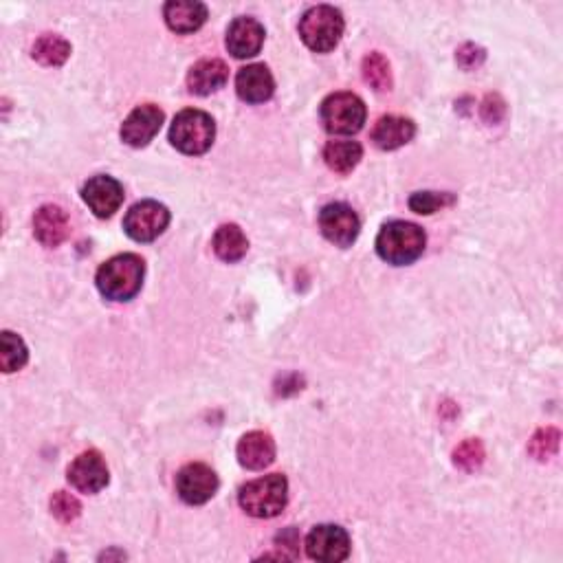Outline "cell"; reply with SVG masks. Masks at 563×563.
Segmentation results:
<instances>
[{"instance_id": "1", "label": "cell", "mask_w": 563, "mask_h": 563, "mask_svg": "<svg viewBox=\"0 0 563 563\" xmlns=\"http://www.w3.org/2000/svg\"><path fill=\"white\" fill-rule=\"evenodd\" d=\"M146 278V262L137 253H119L97 271V289L110 302H128L135 297Z\"/></svg>"}, {"instance_id": "2", "label": "cell", "mask_w": 563, "mask_h": 563, "mask_svg": "<svg viewBox=\"0 0 563 563\" xmlns=\"http://www.w3.org/2000/svg\"><path fill=\"white\" fill-rule=\"evenodd\" d=\"M425 231L405 220H392L383 225L377 236V253L379 258L394 267H405L423 256L425 251Z\"/></svg>"}, {"instance_id": "3", "label": "cell", "mask_w": 563, "mask_h": 563, "mask_svg": "<svg viewBox=\"0 0 563 563\" xmlns=\"http://www.w3.org/2000/svg\"><path fill=\"white\" fill-rule=\"evenodd\" d=\"M238 502L242 511L258 520H271L284 511L289 502V482L282 473H271V476L247 482L238 493Z\"/></svg>"}, {"instance_id": "4", "label": "cell", "mask_w": 563, "mask_h": 563, "mask_svg": "<svg viewBox=\"0 0 563 563\" xmlns=\"http://www.w3.org/2000/svg\"><path fill=\"white\" fill-rule=\"evenodd\" d=\"M214 139H216V124L212 117L203 113V110L196 108L181 110L172 121L170 141L172 146L183 154H190V157L205 154L209 148H212Z\"/></svg>"}, {"instance_id": "5", "label": "cell", "mask_w": 563, "mask_h": 563, "mask_svg": "<svg viewBox=\"0 0 563 563\" xmlns=\"http://www.w3.org/2000/svg\"><path fill=\"white\" fill-rule=\"evenodd\" d=\"M344 16L330 5H317L306 11L300 20V38L311 51L328 53L333 51L341 36H344Z\"/></svg>"}, {"instance_id": "6", "label": "cell", "mask_w": 563, "mask_h": 563, "mask_svg": "<svg viewBox=\"0 0 563 563\" xmlns=\"http://www.w3.org/2000/svg\"><path fill=\"white\" fill-rule=\"evenodd\" d=\"M319 117L330 135H355L366 124V104L355 93H333L322 102Z\"/></svg>"}, {"instance_id": "7", "label": "cell", "mask_w": 563, "mask_h": 563, "mask_svg": "<svg viewBox=\"0 0 563 563\" xmlns=\"http://www.w3.org/2000/svg\"><path fill=\"white\" fill-rule=\"evenodd\" d=\"M170 225L168 207L157 201H141L128 209L124 218L126 234L137 242L157 240Z\"/></svg>"}, {"instance_id": "8", "label": "cell", "mask_w": 563, "mask_h": 563, "mask_svg": "<svg viewBox=\"0 0 563 563\" xmlns=\"http://www.w3.org/2000/svg\"><path fill=\"white\" fill-rule=\"evenodd\" d=\"M319 229L328 242L335 247H352V242L359 238L361 220L355 209L346 203H330L319 212Z\"/></svg>"}, {"instance_id": "9", "label": "cell", "mask_w": 563, "mask_h": 563, "mask_svg": "<svg viewBox=\"0 0 563 563\" xmlns=\"http://www.w3.org/2000/svg\"><path fill=\"white\" fill-rule=\"evenodd\" d=\"M218 491V476L212 467L203 465V462H192L185 465L179 476H176V493L185 504H205L216 495Z\"/></svg>"}, {"instance_id": "10", "label": "cell", "mask_w": 563, "mask_h": 563, "mask_svg": "<svg viewBox=\"0 0 563 563\" xmlns=\"http://www.w3.org/2000/svg\"><path fill=\"white\" fill-rule=\"evenodd\" d=\"M306 553L315 561L337 563L350 555V537L341 526L322 524L315 526L306 537Z\"/></svg>"}, {"instance_id": "11", "label": "cell", "mask_w": 563, "mask_h": 563, "mask_svg": "<svg viewBox=\"0 0 563 563\" xmlns=\"http://www.w3.org/2000/svg\"><path fill=\"white\" fill-rule=\"evenodd\" d=\"M163 110L154 104L137 106L121 126V141L130 148H146L163 126Z\"/></svg>"}, {"instance_id": "12", "label": "cell", "mask_w": 563, "mask_h": 563, "mask_svg": "<svg viewBox=\"0 0 563 563\" xmlns=\"http://www.w3.org/2000/svg\"><path fill=\"white\" fill-rule=\"evenodd\" d=\"M82 198L97 218H110L124 203V185L113 176L99 174L84 185Z\"/></svg>"}, {"instance_id": "13", "label": "cell", "mask_w": 563, "mask_h": 563, "mask_svg": "<svg viewBox=\"0 0 563 563\" xmlns=\"http://www.w3.org/2000/svg\"><path fill=\"white\" fill-rule=\"evenodd\" d=\"M71 487L80 493H99L108 484V467L99 451H84L69 467Z\"/></svg>"}, {"instance_id": "14", "label": "cell", "mask_w": 563, "mask_h": 563, "mask_svg": "<svg viewBox=\"0 0 563 563\" xmlns=\"http://www.w3.org/2000/svg\"><path fill=\"white\" fill-rule=\"evenodd\" d=\"M264 27L256 18H236L227 29V49L238 60L258 55L264 44Z\"/></svg>"}, {"instance_id": "15", "label": "cell", "mask_w": 563, "mask_h": 563, "mask_svg": "<svg viewBox=\"0 0 563 563\" xmlns=\"http://www.w3.org/2000/svg\"><path fill=\"white\" fill-rule=\"evenodd\" d=\"M275 91V80L264 64H249L238 71L236 93L247 104H262L271 99Z\"/></svg>"}, {"instance_id": "16", "label": "cell", "mask_w": 563, "mask_h": 563, "mask_svg": "<svg viewBox=\"0 0 563 563\" xmlns=\"http://www.w3.org/2000/svg\"><path fill=\"white\" fill-rule=\"evenodd\" d=\"M69 218L58 205H42L33 216V234L44 247H60L69 236Z\"/></svg>"}, {"instance_id": "17", "label": "cell", "mask_w": 563, "mask_h": 563, "mask_svg": "<svg viewBox=\"0 0 563 563\" xmlns=\"http://www.w3.org/2000/svg\"><path fill=\"white\" fill-rule=\"evenodd\" d=\"M236 454L245 469L262 471L275 460V440L267 432H249L240 438Z\"/></svg>"}, {"instance_id": "18", "label": "cell", "mask_w": 563, "mask_h": 563, "mask_svg": "<svg viewBox=\"0 0 563 563\" xmlns=\"http://www.w3.org/2000/svg\"><path fill=\"white\" fill-rule=\"evenodd\" d=\"M163 18L174 33H194L205 25L207 7L196 0H170L163 7Z\"/></svg>"}, {"instance_id": "19", "label": "cell", "mask_w": 563, "mask_h": 563, "mask_svg": "<svg viewBox=\"0 0 563 563\" xmlns=\"http://www.w3.org/2000/svg\"><path fill=\"white\" fill-rule=\"evenodd\" d=\"M416 135V126L412 119L399 115H385L377 121L372 130V141L379 150H396L410 143Z\"/></svg>"}, {"instance_id": "20", "label": "cell", "mask_w": 563, "mask_h": 563, "mask_svg": "<svg viewBox=\"0 0 563 563\" xmlns=\"http://www.w3.org/2000/svg\"><path fill=\"white\" fill-rule=\"evenodd\" d=\"M229 80V69L223 60H201L187 73V88L194 95H212Z\"/></svg>"}, {"instance_id": "21", "label": "cell", "mask_w": 563, "mask_h": 563, "mask_svg": "<svg viewBox=\"0 0 563 563\" xmlns=\"http://www.w3.org/2000/svg\"><path fill=\"white\" fill-rule=\"evenodd\" d=\"M214 251L216 256L223 260V262H238L247 256L249 251V240L245 236V231H242L238 225L229 223V225H220L214 234Z\"/></svg>"}, {"instance_id": "22", "label": "cell", "mask_w": 563, "mask_h": 563, "mask_svg": "<svg viewBox=\"0 0 563 563\" xmlns=\"http://www.w3.org/2000/svg\"><path fill=\"white\" fill-rule=\"evenodd\" d=\"M363 148L357 141H328L324 148V161L333 172L348 174L359 165Z\"/></svg>"}, {"instance_id": "23", "label": "cell", "mask_w": 563, "mask_h": 563, "mask_svg": "<svg viewBox=\"0 0 563 563\" xmlns=\"http://www.w3.org/2000/svg\"><path fill=\"white\" fill-rule=\"evenodd\" d=\"M33 60L40 62L42 66H62L71 55V44L60 36L53 33H44L36 40L31 49Z\"/></svg>"}, {"instance_id": "24", "label": "cell", "mask_w": 563, "mask_h": 563, "mask_svg": "<svg viewBox=\"0 0 563 563\" xmlns=\"http://www.w3.org/2000/svg\"><path fill=\"white\" fill-rule=\"evenodd\" d=\"M29 359V350L25 346L16 333L11 330H5L3 337H0V366H3V372L11 374L20 368H25V363Z\"/></svg>"}, {"instance_id": "25", "label": "cell", "mask_w": 563, "mask_h": 563, "mask_svg": "<svg viewBox=\"0 0 563 563\" xmlns=\"http://www.w3.org/2000/svg\"><path fill=\"white\" fill-rule=\"evenodd\" d=\"M363 80H366L377 93L390 91L392 71H390V62L385 60L383 53L374 51L366 55V60H363Z\"/></svg>"}, {"instance_id": "26", "label": "cell", "mask_w": 563, "mask_h": 563, "mask_svg": "<svg viewBox=\"0 0 563 563\" xmlns=\"http://www.w3.org/2000/svg\"><path fill=\"white\" fill-rule=\"evenodd\" d=\"M484 458H487V451L478 438H469L465 443H460L454 449V465L462 471H476L484 465Z\"/></svg>"}, {"instance_id": "27", "label": "cell", "mask_w": 563, "mask_h": 563, "mask_svg": "<svg viewBox=\"0 0 563 563\" xmlns=\"http://www.w3.org/2000/svg\"><path fill=\"white\" fill-rule=\"evenodd\" d=\"M559 438H561L559 429H555V427L539 429V432H535V436L531 438V443H528V454L539 462L550 460L557 454Z\"/></svg>"}, {"instance_id": "28", "label": "cell", "mask_w": 563, "mask_h": 563, "mask_svg": "<svg viewBox=\"0 0 563 563\" xmlns=\"http://www.w3.org/2000/svg\"><path fill=\"white\" fill-rule=\"evenodd\" d=\"M454 203H456V196L449 192H416L410 198V209L416 214L429 216V214L438 212V209H445Z\"/></svg>"}, {"instance_id": "29", "label": "cell", "mask_w": 563, "mask_h": 563, "mask_svg": "<svg viewBox=\"0 0 563 563\" xmlns=\"http://www.w3.org/2000/svg\"><path fill=\"white\" fill-rule=\"evenodd\" d=\"M51 513L58 517L62 524H71L77 520V517H80L82 504L77 502V498H73L71 493L58 491V493H53V498H51Z\"/></svg>"}, {"instance_id": "30", "label": "cell", "mask_w": 563, "mask_h": 563, "mask_svg": "<svg viewBox=\"0 0 563 563\" xmlns=\"http://www.w3.org/2000/svg\"><path fill=\"white\" fill-rule=\"evenodd\" d=\"M484 58H487V53H484V49L478 47V44H471V42L469 44H462V47L458 49V55H456L458 64L465 71L478 69V66L484 62Z\"/></svg>"}, {"instance_id": "31", "label": "cell", "mask_w": 563, "mask_h": 563, "mask_svg": "<svg viewBox=\"0 0 563 563\" xmlns=\"http://www.w3.org/2000/svg\"><path fill=\"white\" fill-rule=\"evenodd\" d=\"M482 119L487 121V124H500L506 115V104L500 95H487L482 102Z\"/></svg>"}]
</instances>
